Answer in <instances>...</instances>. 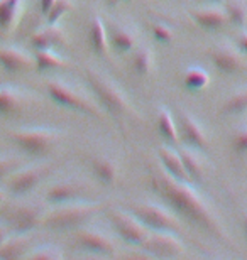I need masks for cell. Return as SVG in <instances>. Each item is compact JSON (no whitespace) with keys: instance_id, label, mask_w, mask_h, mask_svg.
<instances>
[{"instance_id":"9a60e30c","label":"cell","mask_w":247,"mask_h":260,"mask_svg":"<svg viewBox=\"0 0 247 260\" xmlns=\"http://www.w3.org/2000/svg\"><path fill=\"white\" fill-rule=\"evenodd\" d=\"M66 43L68 36L58 24L46 22L44 27H39L31 34V44L34 49H54L60 46H66Z\"/></svg>"},{"instance_id":"f546056e","label":"cell","mask_w":247,"mask_h":260,"mask_svg":"<svg viewBox=\"0 0 247 260\" xmlns=\"http://www.w3.org/2000/svg\"><path fill=\"white\" fill-rule=\"evenodd\" d=\"M224 112L227 115H244L247 112V86L239 88L225 100Z\"/></svg>"},{"instance_id":"ab89813d","label":"cell","mask_w":247,"mask_h":260,"mask_svg":"<svg viewBox=\"0 0 247 260\" xmlns=\"http://www.w3.org/2000/svg\"><path fill=\"white\" fill-rule=\"evenodd\" d=\"M108 5H117V4H120V2H130V0H105Z\"/></svg>"},{"instance_id":"ac0fdd59","label":"cell","mask_w":247,"mask_h":260,"mask_svg":"<svg viewBox=\"0 0 247 260\" xmlns=\"http://www.w3.org/2000/svg\"><path fill=\"white\" fill-rule=\"evenodd\" d=\"M157 157H159L162 169H164L170 176H173V178L178 181H183V183H191L190 176L186 173L185 164H183L180 150L173 149L170 144L161 145V147L157 149Z\"/></svg>"},{"instance_id":"52a82bcc","label":"cell","mask_w":247,"mask_h":260,"mask_svg":"<svg viewBox=\"0 0 247 260\" xmlns=\"http://www.w3.org/2000/svg\"><path fill=\"white\" fill-rule=\"evenodd\" d=\"M46 208L41 203H20V205L5 206L2 215L5 225L15 233H31L41 226Z\"/></svg>"},{"instance_id":"b9f144b4","label":"cell","mask_w":247,"mask_h":260,"mask_svg":"<svg viewBox=\"0 0 247 260\" xmlns=\"http://www.w3.org/2000/svg\"><path fill=\"white\" fill-rule=\"evenodd\" d=\"M244 230H245V237H247V213H244Z\"/></svg>"},{"instance_id":"d6986e66","label":"cell","mask_w":247,"mask_h":260,"mask_svg":"<svg viewBox=\"0 0 247 260\" xmlns=\"http://www.w3.org/2000/svg\"><path fill=\"white\" fill-rule=\"evenodd\" d=\"M190 15L197 22L198 27H202L205 30H218L229 22V17H227V14H225L224 7H218V5L191 9Z\"/></svg>"},{"instance_id":"cb8c5ba5","label":"cell","mask_w":247,"mask_h":260,"mask_svg":"<svg viewBox=\"0 0 247 260\" xmlns=\"http://www.w3.org/2000/svg\"><path fill=\"white\" fill-rule=\"evenodd\" d=\"M25 98L28 96L20 90H17V88L9 85L2 86L0 88V115L7 117L20 112V108L25 103Z\"/></svg>"},{"instance_id":"277c9868","label":"cell","mask_w":247,"mask_h":260,"mask_svg":"<svg viewBox=\"0 0 247 260\" xmlns=\"http://www.w3.org/2000/svg\"><path fill=\"white\" fill-rule=\"evenodd\" d=\"M49 98L58 105L68 108V110L83 113V115L93 117V118H103V110L98 103L88 96L87 93L78 90L73 85L61 80H49L46 85Z\"/></svg>"},{"instance_id":"60d3db41","label":"cell","mask_w":247,"mask_h":260,"mask_svg":"<svg viewBox=\"0 0 247 260\" xmlns=\"http://www.w3.org/2000/svg\"><path fill=\"white\" fill-rule=\"evenodd\" d=\"M5 201V191L0 188V206H2V203Z\"/></svg>"},{"instance_id":"4fadbf2b","label":"cell","mask_w":247,"mask_h":260,"mask_svg":"<svg viewBox=\"0 0 247 260\" xmlns=\"http://www.w3.org/2000/svg\"><path fill=\"white\" fill-rule=\"evenodd\" d=\"M178 125H180V137L186 147L207 152L210 147L207 132L191 113H188L186 110H178Z\"/></svg>"},{"instance_id":"9c48e42d","label":"cell","mask_w":247,"mask_h":260,"mask_svg":"<svg viewBox=\"0 0 247 260\" xmlns=\"http://www.w3.org/2000/svg\"><path fill=\"white\" fill-rule=\"evenodd\" d=\"M51 174L49 164H36L29 168H19L7 179V191L14 198H24L38 188Z\"/></svg>"},{"instance_id":"d6a6232c","label":"cell","mask_w":247,"mask_h":260,"mask_svg":"<svg viewBox=\"0 0 247 260\" xmlns=\"http://www.w3.org/2000/svg\"><path fill=\"white\" fill-rule=\"evenodd\" d=\"M63 252L54 245H44V247H38L34 248L33 252L28 253V258H38V260H56V258H63Z\"/></svg>"},{"instance_id":"5b68a950","label":"cell","mask_w":247,"mask_h":260,"mask_svg":"<svg viewBox=\"0 0 247 260\" xmlns=\"http://www.w3.org/2000/svg\"><path fill=\"white\" fill-rule=\"evenodd\" d=\"M9 137L22 152L33 155V157H43L60 144L61 132L48 127L15 128L10 130Z\"/></svg>"},{"instance_id":"8fae6325","label":"cell","mask_w":247,"mask_h":260,"mask_svg":"<svg viewBox=\"0 0 247 260\" xmlns=\"http://www.w3.org/2000/svg\"><path fill=\"white\" fill-rule=\"evenodd\" d=\"M75 245L93 255L114 257L117 253V243L114 242V238L97 228H80L75 237Z\"/></svg>"},{"instance_id":"7a4b0ae2","label":"cell","mask_w":247,"mask_h":260,"mask_svg":"<svg viewBox=\"0 0 247 260\" xmlns=\"http://www.w3.org/2000/svg\"><path fill=\"white\" fill-rule=\"evenodd\" d=\"M100 210H102V203L85 200L56 205L51 210H46L41 226L51 232H75L90 223Z\"/></svg>"},{"instance_id":"8992f818","label":"cell","mask_w":247,"mask_h":260,"mask_svg":"<svg viewBox=\"0 0 247 260\" xmlns=\"http://www.w3.org/2000/svg\"><path fill=\"white\" fill-rule=\"evenodd\" d=\"M127 210L141 223H144L151 232H173V233L183 232L181 220L170 208L156 205V203L143 201V203H132V205L127 206Z\"/></svg>"},{"instance_id":"2e32d148","label":"cell","mask_w":247,"mask_h":260,"mask_svg":"<svg viewBox=\"0 0 247 260\" xmlns=\"http://www.w3.org/2000/svg\"><path fill=\"white\" fill-rule=\"evenodd\" d=\"M105 25H107L108 41L115 51L129 53V51L138 48V32H135V29L119 22H108Z\"/></svg>"},{"instance_id":"30bf717a","label":"cell","mask_w":247,"mask_h":260,"mask_svg":"<svg viewBox=\"0 0 247 260\" xmlns=\"http://www.w3.org/2000/svg\"><path fill=\"white\" fill-rule=\"evenodd\" d=\"M146 255L156 258H178L185 255V243L173 232H151L139 247Z\"/></svg>"},{"instance_id":"44dd1931","label":"cell","mask_w":247,"mask_h":260,"mask_svg":"<svg viewBox=\"0 0 247 260\" xmlns=\"http://www.w3.org/2000/svg\"><path fill=\"white\" fill-rule=\"evenodd\" d=\"M24 12V0H0V30L10 34L17 27Z\"/></svg>"},{"instance_id":"603a6c76","label":"cell","mask_w":247,"mask_h":260,"mask_svg":"<svg viewBox=\"0 0 247 260\" xmlns=\"http://www.w3.org/2000/svg\"><path fill=\"white\" fill-rule=\"evenodd\" d=\"M88 43L95 54L98 56H107L108 53V34H107V25L98 15H93L90 20V29H88Z\"/></svg>"},{"instance_id":"7402d4cb","label":"cell","mask_w":247,"mask_h":260,"mask_svg":"<svg viewBox=\"0 0 247 260\" xmlns=\"http://www.w3.org/2000/svg\"><path fill=\"white\" fill-rule=\"evenodd\" d=\"M92 171L95 174V178L105 186H114L119 179V164L117 160L107 155H98L92 160Z\"/></svg>"},{"instance_id":"4316f807","label":"cell","mask_w":247,"mask_h":260,"mask_svg":"<svg viewBox=\"0 0 247 260\" xmlns=\"http://www.w3.org/2000/svg\"><path fill=\"white\" fill-rule=\"evenodd\" d=\"M36 70L39 71H54V70H66L71 63L66 61L61 54L54 53L52 49H36L34 51Z\"/></svg>"},{"instance_id":"ffe728a7","label":"cell","mask_w":247,"mask_h":260,"mask_svg":"<svg viewBox=\"0 0 247 260\" xmlns=\"http://www.w3.org/2000/svg\"><path fill=\"white\" fill-rule=\"evenodd\" d=\"M31 243H33V237L29 233L12 232L7 237V240L0 245V258L14 260L28 257V253L31 252Z\"/></svg>"},{"instance_id":"7bdbcfd3","label":"cell","mask_w":247,"mask_h":260,"mask_svg":"<svg viewBox=\"0 0 247 260\" xmlns=\"http://www.w3.org/2000/svg\"><path fill=\"white\" fill-rule=\"evenodd\" d=\"M208 2H212V4H224L225 0H208Z\"/></svg>"},{"instance_id":"e575fe53","label":"cell","mask_w":247,"mask_h":260,"mask_svg":"<svg viewBox=\"0 0 247 260\" xmlns=\"http://www.w3.org/2000/svg\"><path fill=\"white\" fill-rule=\"evenodd\" d=\"M22 166V160L19 157H10V155H2L0 157V181L7 179L14 171H17Z\"/></svg>"},{"instance_id":"8d00e7d4","label":"cell","mask_w":247,"mask_h":260,"mask_svg":"<svg viewBox=\"0 0 247 260\" xmlns=\"http://www.w3.org/2000/svg\"><path fill=\"white\" fill-rule=\"evenodd\" d=\"M235 46L242 51V54L247 56V30H242V32H239V36L235 38Z\"/></svg>"},{"instance_id":"e0dca14e","label":"cell","mask_w":247,"mask_h":260,"mask_svg":"<svg viewBox=\"0 0 247 260\" xmlns=\"http://www.w3.org/2000/svg\"><path fill=\"white\" fill-rule=\"evenodd\" d=\"M0 68L7 73L25 71L31 68H36L34 54H29L28 51L20 48H2L0 49Z\"/></svg>"},{"instance_id":"ee69618b","label":"cell","mask_w":247,"mask_h":260,"mask_svg":"<svg viewBox=\"0 0 247 260\" xmlns=\"http://www.w3.org/2000/svg\"><path fill=\"white\" fill-rule=\"evenodd\" d=\"M0 36H4V34H2V30H0Z\"/></svg>"},{"instance_id":"f1b7e54d","label":"cell","mask_w":247,"mask_h":260,"mask_svg":"<svg viewBox=\"0 0 247 260\" xmlns=\"http://www.w3.org/2000/svg\"><path fill=\"white\" fill-rule=\"evenodd\" d=\"M224 10L229 17V22L234 25L244 27L247 24V0H225Z\"/></svg>"},{"instance_id":"6da1fadb","label":"cell","mask_w":247,"mask_h":260,"mask_svg":"<svg viewBox=\"0 0 247 260\" xmlns=\"http://www.w3.org/2000/svg\"><path fill=\"white\" fill-rule=\"evenodd\" d=\"M149 179L152 191L181 221L191 223L220 240H227L213 210L190 183L175 179L164 169H152Z\"/></svg>"},{"instance_id":"836d02e7","label":"cell","mask_w":247,"mask_h":260,"mask_svg":"<svg viewBox=\"0 0 247 260\" xmlns=\"http://www.w3.org/2000/svg\"><path fill=\"white\" fill-rule=\"evenodd\" d=\"M151 30H152L154 39L161 44H170L171 41L175 39V30H173L166 22H152Z\"/></svg>"},{"instance_id":"7c38bea8","label":"cell","mask_w":247,"mask_h":260,"mask_svg":"<svg viewBox=\"0 0 247 260\" xmlns=\"http://www.w3.org/2000/svg\"><path fill=\"white\" fill-rule=\"evenodd\" d=\"M208 56L213 66L224 75H234V73H239L247 68L242 51L237 46L227 43L217 44L208 51Z\"/></svg>"},{"instance_id":"3957f363","label":"cell","mask_w":247,"mask_h":260,"mask_svg":"<svg viewBox=\"0 0 247 260\" xmlns=\"http://www.w3.org/2000/svg\"><path fill=\"white\" fill-rule=\"evenodd\" d=\"M87 83L90 86L93 98H97V103L102 107V110L110 113L115 120H120L124 117H135L129 96L112 78L97 70H87Z\"/></svg>"},{"instance_id":"83f0119b","label":"cell","mask_w":247,"mask_h":260,"mask_svg":"<svg viewBox=\"0 0 247 260\" xmlns=\"http://www.w3.org/2000/svg\"><path fill=\"white\" fill-rule=\"evenodd\" d=\"M157 132H159L166 144L175 145L178 142V130L175 118H173L171 112L166 107H159V112H157Z\"/></svg>"},{"instance_id":"ba28073f","label":"cell","mask_w":247,"mask_h":260,"mask_svg":"<svg viewBox=\"0 0 247 260\" xmlns=\"http://www.w3.org/2000/svg\"><path fill=\"white\" fill-rule=\"evenodd\" d=\"M108 220L115 235L132 247H141L151 233L149 228L141 223L127 208L125 210L112 208L108 211Z\"/></svg>"},{"instance_id":"1f68e13d","label":"cell","mask_w":247,"mask_h":260,"mask_svg":"<svg viewBox=\"0 0 247 260\" xmlns=\"http://www.w3.org/2000/svg\"><path fill=\"white\" fill-rule=\"evenodd\" d=\"M73 9H75V2H73V0H54V4L51 5L49 12L44 15L46 22H48V24H58L63 15L68 14Z\"/></svg>"},{"instance_id":"74e56055","label":"cell","mask_w":247,"mask_h":260,"mask_svg":"<svg viewBox=\"0 0 247 260\" xmlns=\"http://www.w3.org/2000/svg\"><path fill=\"white\" fill-rule=\"evenodd\" d=\"M52 4H54V0H39V10H41V14H43V15L48 14Z\"/></svg>"},{"instance_id":"f35d334b","label":"cell","mask_w":247,"mask_h":260,"mask_svg":"<svg viewBox=\"0 0 247 260\" xmlns=\"http://www.w3.org/2000/svg\"><path fill=\"white\" fill-rule=\"evenodd\" d=\"M12 233V230L9 228V225H0V245L7 240V237Z\"/></svg>"},{"instance_id":"484cf974","label":"cell","mask_w":247,"mask_h":260,"mask_svg":"<svg viewBox=\"0 0 247 260\" xmlns=\"http://www.w3.org/2000/svg\"><path fill=\"white\" fill-rule=\"evenodd\" d=\"M132 71L139 76H149L154 73L156 68V56L149 46H139L134 51L132 61H130Z\"/></svg>"},{"instance_id":"4dcf8cb0","label":"cell","mask_w":247,"mask_h":260,"mask_svg":"<svg viewBox=\"0 0 247 260\" xmlns=\"http://www.w3.org/2000/svg\"><path fill=\"white\" fill-rule=\"evenodd\" d=\"M183 83H185V86L188 88V90L202 91L210 85V76H208V73L205 70L195 66V68L186 70L185 76H183Z\"/></svg>"},{"instance_id":"d590c367","label":"cell","mask_w":247,"mask_h":260,"mask_svg":"<svg viewBox=\"0 0 247 260\" xmlns=\"http://www.w3.org/2000/svg\"><path fill=\"white\" fill-rule=\"evenodd\" d=\"M234 149L237 154L247 152V123L244 127H240L234 135Z\"/></svg>"},{"instance_id":"d4e9b609","label":"cell","mask_w":247,"mask_h":260,"mask_svg":"<svg viewBox=\"0 0 247 260\" xmlns=\"http://www.w3.org/2000/svg\"><path fill=\"white\" fill-rule=\"evenodd\" d=\"M180 150V155L183 159V164L186 168V173L190 176L191 181L198 183L200 179L203 178V173H205V164L207 160L202 155V150L198 149H193V147H183V149H178Z\"/></svg>"},{"instance_id":"5bb4252c","label":"cell","mask_w":247,"mask_h":260,"mask_svg":"<svg viewBox=\"0 0 247 260\" xmlns=\"http://www.w3.org/2000/svg\"><path fill=\"white\" fill-rule=\"evenodd\" d=\"M83 193H85V186L78 183L75 179L60 181V183L51 184L44 193V201L51 206L65 205V203L78 201L81 200Z\"/></svg>"}]
</instances>
